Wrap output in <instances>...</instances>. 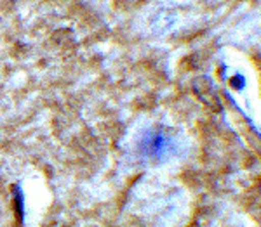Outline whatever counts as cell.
<instances>
[{"label": "cell", "instance_id": "1", "mask_svg": "<svg viewBox=\"0 0 261 227\" xmlns=\"http://www.w3.org/2000/svg\"><path fill=\"white\" fill-rule=\"evenodd\" d=\"M162 144H164V137L162 136H153V137H151V141L145 146V148L150 149L151 154H159V151L164 148Z\"/></svg>", "mask_w": 261, "mask_h": 227}]
</instances>
